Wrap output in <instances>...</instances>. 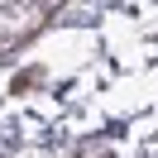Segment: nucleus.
I'll return each instance as SVG.
<instances>
[{
	"label": "nucleus",
	"mask_w": 158,
	"mask_h": 158,
	"mask_svg": "<svg viewBox=\"0 0 158 158\" xmlns=\"http://www.w3.org/2000/svg\"><path fill=\"white\" fill-rule=\"evenodd\" d=\"M53 5L58 0H0V53L15 48L29 29H39L53 15Z\"/></svg>",
	"instance_id": "nucleus-1"
}]
</instances>
